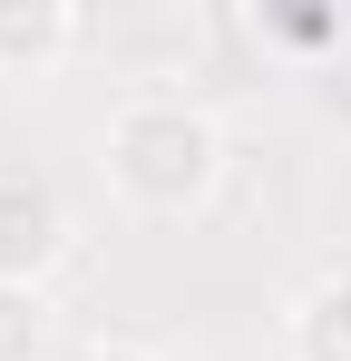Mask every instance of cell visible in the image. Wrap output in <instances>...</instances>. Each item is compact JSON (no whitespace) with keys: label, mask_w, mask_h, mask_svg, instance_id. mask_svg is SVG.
Here are the masks:
<instances>
[{"label":"cell","mask_w":351,"mask_h":361,"mask_svg":"<svg viewBox=\"0 0 351 361\" xmlns=\"http://www.w3.org/2000/svg\"><path fill=\"white\" fill-rule=\"evenodd\" d=\"M98 176L137 225H185L225 195V118L195 98V88H127L98 127Z\"/></svg>","instance_id":"obj_1"},{"label":"cell","mask_w":351,"mask_h":361,"mask_svg":"<svg viewBox=\"0 0 351 361\" xmlns=\"http://www.w3.org/2000/svg\"><path fill=\"white\" fill-rule=\"evenodd\" d=\"M78 244V215H68V185L30 157H0V283H49Z\"/></svg>","instance_id":"obj_2"},{"label":"cell","mask_w":351,"mask_h":361,"mask_svg":"<svg viewBox=\"0 0 351 361\" xmlns=\"http://www.w3.org/2000/svg\"><path fill=\"white\" fill-rule=\"evenodd\" d=\"M88 39V20L68 0H0V78H49Z\"/></svg>","instance_id":"obj_3"},{"label":"cell","mask_w":351,"mask_h":361,"mask_svg":"<svg viewBox=\"0 0 351 361\" xmlns=\"http://www.w3.org/2000/svg\"><path fill=\"white\" fill-rule=\"evenodd\" d=\"M283 361H351V264L312 274L283 302Z\"/></svg>","instance_id":"obj_4"},{"label":"cell","mask_w":351,"mask_h":361,"mask_svg":"<svg viewBox=\"0 0 351 361\" xmlns=\"http://www.w3.org/2000/svg\"><path fill=\"white\" fill-rule=\"evenodd\" d=\"M49 352H58L49 283H0V361H49Z\"/></svg>","instance_id":"obj_5"},{"label":"cell","mask_w":351,"mask_h":361,"mask_svg":"<svg viewBox=\"0 0 351 361\" xmlns=\"http://www.w3.org/2000/svg\"><path fill=\"white\" fill-rule=\"evenodd\" d=\"M254 30H264V39H283V49H332L351 20H342V10H254Z\"/></svg>","instance_id":"obj_6"}]
</instances>
